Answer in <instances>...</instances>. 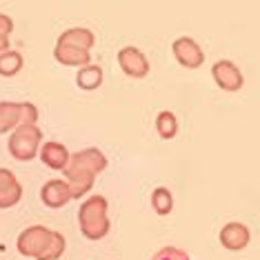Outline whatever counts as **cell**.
<instances>
[{"label":"cell","instance_id":"cell-1","mask_svg":"<svg viewBox=\"0 0 260 260\" xmlns=\"http://www.w3.org/2000/svg\"><path fill=\"white\" fill-rule=\"evenodd\" d=\"M78 224L87 240H100L109 234V216H107V198L89 196L78 209Z\"/></svg>","mask_w":260,"mask_h":260},{"label":"cell","instance_id":"cell-2","mask_svg":"<svg viewBox=\"0 0 260 260\" xmlns=\"http://www.w3.org/2000/svg\"><path fill=\"white\" fill-rule=\"evenodd\" d=\"M40 143H43V132L38 125H20L11 132L9 138V153L20 162H27L36 158L40 151Z\"/></svg>","mask_w":260,"mask_h":260},{"label":"cell","instance_id":"cell-3","mask_svg":"<svg viewBox=\"0 0 260 260\" xmlns=\"http://www.w3.org/2000/svg\"><path fill=\"white\" fill-rule=\"evenodd\" d=\"M51 238V229L43 227V224H34V227H27L25 232L18 236V242H16V247H18L20 256L25 258H38L40 251L45 249V245L49 242Z\"/></svg>","mask_w":260,"mask_h":260},{"label":"cell","instance_id":"cell-4","mask_svg":"<svg viewBox=\"0 0 260 260\" xmlns=\"http://www.w3.org/2000/svg\"><path fill=\"white\" fill-rule=\"evenodd\" d=\"M171 51H174L176 60H178L185 69H198L200 64L205 62V51L200 49V45L193 38L182 36L176 38L174 45H171Z\"/></svg>","mask_w":260,"mask_h":260},{"label":"cell","instance_id":"cell-5","mask_svg":"<svg viewBox=\"0 0 260 260\" xmlns=\"http://www.w3.org/2000/svg\"><path fill=\"white\" fill-rule=\"evenodd\" d=\"M118 64L129 78H145L149 74V60L138 47H122L118 51Z\"/></svg>","mask_w":260,"mask_h":260},{"label":"cell","instance_id":"cell-6","mask_svg":"<svg viewBox=\"0 0 260 260\" xmlns=\"http://www.w3.org/2000/svg\"><path fill=\"white\" fill-rule=\"evenodd\" d=\"M211 76L222 91H238L245 85V76L232 60H218L211 67Z\"/></svg>","mask_w":260,"mask_h":260},{"label":"cell","instance_id":"cell-7","mask_svg":"<svg viewBox=\"0 0 260 260\" xmlns=\"http://www.w3.org/2000/svg\"><path fill=\"white\" fill-rule=\"evenodd\" d=\"M67 167H74V169H80V171H87L91 176H98L100 171L107 169V156H105L100 149L96 147H89V149H82L74 156H69V165Z\"/></svg>","mask_w":260,"mask_h":260},{"label":"cell","instance_id":"cell-8","mask_svg":"<svg viewBox=\"0 0 260 260\" xmlns=\"http://www.w3.org/2000/svg\"><path fill=\"white\" fill-rule=\"evenodd\" d=\"M218 238H220V245L227 251H240L249 245L251 232H249V227L242 222H227L220 229V236H218Z\"/></svg>","mask_w":260,"mask_h":260},{"label":"cell","instance_id":"cell-9","mask_svg":"<svg viewBox=\"0 0 260 260\" xmlns=\"http://www.w3.org/2000/svg\"><path fill=\"white\" fill-rule=\"evenodd\" d=\"M40 200H43L45 207L49 209H60L72 200V191H69L67 182L60 180V178H54V180H47L43 189H40Z\"/></svg>","mask_w":260,"mask_h":260},{"label":"cell","instance_id":"cell-10","mask_svg":"<svg viewBox=\"0 0 260 260\" xmlns=\"http://www.w3.org/2000/svg\"><path fill=\"white\" fill-rule=\"evenodd\" d=\"M69 156L72 153L67 151V147L56 143V140H49L40 147V160H43L45 167L54 169V171H62L69 165Z\"/></svg>","mask_w":260,"mask_h":260},{"label":"cell","instance_id":"cell-11","mask_svg":"<svg viewBox=\"0 0 260 260\" xmlns=\"http://www.w3.org/2000/svg\"><path fill=\"white\" fill-rule=\"evenodd\" d=\"M62 171H64V182H67L69 191H72V198H82L85 193L91 191L96 176L80 171V169H74V167H64Z\"/></svg>","mask_w":260,"mask_h":260},{"label":"cell","instance_id":"cell-12","mask_svg":"<svg viewBox=\"0 0 260 260\" xmlns=\"http://www.w3.org/2000/svg\"><path fill=\"white\" fill-rule=\"evenodd\" d=\"M93 43H96V36H93V31L85 27H74V29H67V31H62L60 36H58V43L56 45H67V47H76V49H85L89 51Z\"/></svg>","mask_w":260,"mask_h":260},{"label":"cell","instance_id":"cell-13","mask_svg":"<svg viewBox=\"0 0 260 260\" xmlns=\"http://www.w3.org/2000/svg\"><path fill=\"white\" fill-rule=\"evenodd\" d=\"M54 58L64 67H85L91 60V54L85 49H76V47H67V45H56L54 49Z\"/></svg>","mask_w":260,"mask_h":260},{"label":"cell","instance_id":"cell-14","mask_svg":"<svg viewBox=\"0 0 260 260\" xmlns=\"http://www.w3.org/2000/svg\"><path fill=\"white\" fill-rule=\"evenodd\" d=\"M76 82L82 91H93L103 85V67L98 64H85V67L78 69V76H76Z\"/></svg>","mask_w":260,"mask_h":260},{"label":"cell","instance_id":"cell-15","mask_svg":"<svg viewBox=\"0 0 260 260\" xmlns=\"http://www.w3.org/2000/svg\"><path fill=\"white\" fill-rule=\"evenodd\" d=\"M20 127V105L0 103V134H9Z\"/></svg>","mask_w":260,"mask_h":260},{"label":"cell","instance_id":"cell-16","mask_svg":"<svg viewBox=\"0 0 260 260\" xmlns=\"http://www.w3.org/2000/svg\"><path fill=\"white\" fill-rule=\"evenodd\" d=\"M156 132L162 140H171L178 134V118L174 116V111H160L156 118Z\"/></svg>","mask_w":260,"mask_h":260},{"label":"cell","instance_id":"cell-17","mask_svg":"<svg viewBox=\"0 0 260 260\" xmlns=\"http://www.w3.org/2000/svg\"><path fill=\"white\" fill-rule=\"evenodd\" d=\"M22 54L16 49H9L5 54H0V76L3 78H11L22 69Z\"/></svg>","mask_w":260,"mask_h":260},{"label":"cell","instance_id":"cell-18","mask_svg":"<svg viewBox=\"0 0 260 260\" xmlns=\"http://www.w3.org/2000/svg\"><path fill=\"white\" fill-rule=\"evenodd\" d=\"M151 207L158 216H167L174 209V196L167 187H156L151 193Z\"/></svg>","mask_w":260,"mask_h":260},{"label":"cell","instance_id":"cell-19","mask_svg":"<svg viewBox=\"0 0 260 260\" xmlns=\"http://www.w3.org/2000/svg\"><path fill=\"white\" fill-rule=\"evenodd\" d=\"M64 247H67V240L60 232H51L49 242L45 245V249L40 251V256L36 260H58L64 253Z\"/></svg>","mask_w":260,"mask_h":260},{"label":"cell","instance_id":"cell-20","mask_svg":"<svg viewBox=\"0 0 260 260\" xmlns=\"http://www.w3.org/2000/svg\"><path fill=\"white\" fill-rule=\"evenodd\" d=\"M20 198H22V187L18 182V185H14V187L5 189V191H0V209H9V207L18 205Z\"/></svg>","mask_w":260,"mask_h":260},{"label":"cell","instance_id":"cell-21","mask_svg":"<svg viewBox=\"0 0 260 260\" xmlns=\"http://www.w3.org/2000/svg\"><path fill=\"white\" fill-rule=\"evenodd\" d=\"M151 260H191V256L180 247H162L153 253Z\"/></svg>","mask_w":260,"mask_h":260},{"label":"cell","instance_id":"cell-22","mask_svg":"<svg viewBox=\"0 0 260 260\" xmlns=\"http://www.w3.org/2000/svg\"><path fill=\"white\" fill-rule=\"evenodd\" d=\"M20 105V125H36L38 122V107L34 103H18Z\"/></svg>","mask_w":260,"mask_h":260},{"label":"cell","instance_id":"cell-23","mask_svg":"<svg viewBox=\"0 0 260 260\" xmlns=\"http://www.w3.org/2000/svg\"><path fill=\"white\" fill-rule=\"evenodd\" d=\"M14 185H18V178L14 176V171L0 167V191H5V189H9Z\"/></svg>","mask_w":260,"mask_h":260},{"label":"cell","instance_id":"cell-24","mask_svg":"<svg viewBox=\"0 0 260 260\" xmlns=\"http://www.w3.org/2000/svg\"><path fill=\"white\" fill-rule=\"evenodd\" d=\"M14 31V20L9 18L7 14H0V36H7Z\"/></svg>","mask_w":260,"mask_h":260},{"label":"cell","instance_id":"cell-25","mask_svg":"<svg viewBox=\"0 0 260 260\" xmlns=\"http://www.w3.org/2000/svg\"><path fill=\"white\" fill-rule=\"evenodd\" d=\"M9 51V38L7 36H0V54Z\"/></svg>","mask_w":260,"mask_h":260}]
</instances>
